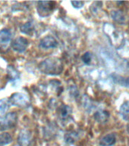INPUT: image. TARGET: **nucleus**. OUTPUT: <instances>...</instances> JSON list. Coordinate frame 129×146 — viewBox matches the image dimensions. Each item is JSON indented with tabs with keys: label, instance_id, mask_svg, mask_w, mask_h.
<instances>
[{
	"label": "nucleus",
	"instance_id": "nucleus-1",
	"mask_svg": "<svg viewBox=\"0 0 129 146\" xmlns=\"http://www.w3.org/2000/svg\"><path fill=\"white\" fill-rule=\"evenodd\" d=\"M41 72L46 75H60L63 70V65L61 60L58 58L50 57L44 59L39 66Z\"/></svg>",
	"mask_w": 129,
	"mask_h": 146
},
{
	"label": "nucleus",
	"instance_id": "nucleus-2",
	"mask_svg": "<svg viewBox=\"0 0 129 146\" xmlns=\"http://www.w3.org/2000/svg\"><path fill=\"white\" fill-rule=\"evenodd\" d=\"M10 103L14 106L18 107H25L29 104V97L26 94L17 92L14 93L9 98Z\"/></svg>",
	"mask_w": 129,
	"mask_h": 146
},
{
	"label": "nucleus",
	"instance_id": "nucleus-3",
	"mask_svg": "<svg viewBox=\"0 0 129 146\" xmlns=\"http://www.w3.org/2000/svg\"><path fill=\"white\" fill-rule=\"evenodd\" d=\"M17 113L15 112H10L0 120V130L9 129L14 127L17 123Z\"/></svg>",
	"mask_w": 129,
	"mask_h": 146
},
{
	"label": "nucleus",
	"instance_id": "nucleus-4",
	"mask_svg": "<svg viewBox=\"0 0 129 146\" xmlns=\"http://www.w3.org/2000/svg\"><path fill=\"white\" fill-rule=\"evenodd\" d=\"M56 2H37V12L41 17H46L50 15L55 9Z\"/></svg>",
	"mask_w": 129,
	"mask_h": 146
},
{
	"label": "nucleus",
	"instance_id": "nucleus-5",
	"mask_svg": "<svg viewBox=\"0 0 129 146\" xmlns=\"http://www.w3.org/2000/svg\"><path fill=\"white\" fill-rule=\"evenodd\" d=\"M29 45V42L27 39L23 36H18L11 43V47L15 51L18 52H24L27 50Z\"/></svg>",
	"mask_w": 129,
	"mask_h": 146
},
{
	"label": "nucleus",
	"instance_id": "nucleus-6",
	"mask_svg": "<svg viewBox=\"0 0 129 146\" xmlns=\"http://www.w3.org/2000/svg\"><path fill=\"white\" fill-rule=\"evenodd\" d=\"M31 133L26 129L21 130L18 136V143L20 146H29L31 142Z\"/></svg>",
	"mask_w": 129,
	"mask_h": 146
},
{
	"label": "nucleus",
	"instance_id": "nucleus-7",
	"mask_svg": "<svg viewBox=\"0 0 129 146\" xmlns=\"http://www.w3.org/2000/svg\"><path fill=\"white\" fill-rule=\"evenodd\" d=\"M58 46V42L52 36H46L40 41V46L43 49H52Z\"/></svg>",
	"mask_w": 129,
	"mask_h": 146
},
{
	"label": "nucleus",
	"instance_id": "nucleus-8",
	"mask_svg": "<svg viewBox=\"0 0 129 146\" xmlns=\"http://www.w3.org/2000/svg\"><path fill=\"white\" fill-rule=\"evenodd\" d=\"M116 141V136L114 133L106 135L100 139V145L101 146H112L115 145Z\"/></svg>",
	"mask_w": 129,
	"mask_h": 146
},
{
	"label": "nucleus",
	"instance_id": "nucleus-9",
	"mask_svg": "<svg viewBox=\"0 0 129 146\" xmlns=\"http://www.w3.org/2000/svg\"><path fill=\"white\" fill-rule=\"evenodd\" d=\"M11 40V33L10 30L5 28L0 31V45H6Z\"/></svg>",
	"mask_w": 129,
	"mask_h": 146
},
{
	"label": "nucleus",
	"instance_id": "nucleus-10",
	"mask_svg": "<svg viewBox=\"0 0 129 146\" xmlns=\"http://www.w3.org/2000/svg\"><path fill=\"white\" fill-rule=\"evenodd\" d=\"M93 116L97 122L103 123H105L109 119V112L106 111V110H98L93 114Z\"/></svg>",
	"mask_w": 129,
	"mask_h": 146
},
{
	"label": "nucleus",
	"instance_id": "nucleus-11",
	"mask_svg": "<svg viewBox=\"0 0 129 146\" xmlns=\"http://www.w3.org/2000/svg\"><path fill=\"white\" fill-rule=\"evenodd\" d=\"M10 100L9 99L5 98L0 100V118H3L8 111V110L10 107Z\"/></svg>",
	"mask_w": 129,
	"mask_h": 146
},
{
	"label": "nucleus",
	"instance_id": "nucleus-12",
	"mask_svg": "<svg viewBox=\"0 0 129 146\" xmlns=\"http://www.w3.org/2000/svg\"><path fill=\"white\" fill-rule=\"evenodd\" d=\"M34 25L32 21H27L21 26V31L22 32L23 34L30 35L34 32Z\"/></svg>",
	"mask_w": 129,
	"mask_h": 146
},
{
	"label": "nucleus",
	"instance_id": "nucleus-13",
	"mask_svg": "<svg viewBox=\"0 0 129 146\" xmlns=\"http://www.w3.org/2000/svg\"><path fill=\"white\" fill-rule=\"evenodd\" d=\"M12 141V137L8 132H3L0 134V146H5L9 145Z\"/></svg>",
	"mask_w": 129,
	"mask_h": 146
},
{
	"label": "nucleus",
	"instance_id": "nucleus-14",
	"mask_svg": "<svg viewBox=\"0 0 129 146\" xmlns=\"http://www.w3.org/2000/svg\"><path fill=\"white\" fill-rule=\"evenodd\" d=\"M111 16L115 21L118 23H122L125 21V18L124 14L121 11H112L111 12Z\"/></svg>",
	"mask_w": 129,
	"mask_h": 146
},
{
	"label": "nucleus",
	"instance_id": "nucleus-15",
	"mask_svg": "<svg viewBox=\"0 0 129 146\" xmlns=\"http://www.w3.org/2000/svg\"><path fill=\"white\" fill-rule=\"evenodd\" d=\"M71 113V110L70 107H68V106H66V105H63L60 108L59 115H60L62 119H67L68 116H70Z\"/></svg>",
	"mask_w": 129,
	"mask_h": 146
},
{
	"label": "nucleus",
	"instance_id": "nucleus-16",
	"mask_svg": "<svg viewBox=\"0 0 129 146\" xmlns=\"http://www.w3.org/2000/svg\"><path fill=\"white\" fill-rule=\"evenodd\" d=\"M8 74H9V77L11 78V81H15V80L19 79V72L16 70L15 68H14L12 66H9L8 67Z\"/></svg>",
	"mask_w": 129,
	"mask_h": 146
},
{
	"label": "nucleus",
	"instance_id": "nucleus-17",
	"mask_svg": "<svg viewBox=\"0 0 129 146\" xmlns=\"http://www.w3.org/2000/svg\"><path fill=\"white\" fill-rule=\"evenodd\" d=\"M78 139V135L77 132H71V133H67L65 136V140L67 143L72 144L75 141H77Z\"/></svg>",
	"mask_w": 129,
	"mask_h": 146
},
{
	"label": "nucleus",
	"instance_id": "nucleus-18",
	"mask_svg": "<svg viewBox=\"0 0 129 146\" xmlns=\"http://www.w3.org/2000/svg\"><path fill=\"white\" fill-rule=\"evenodd\" d=\"M120 113L123 116L129 115V101L123 103L120 107Z\"/></svg>",
	"mask_w": 129,
	"mask_h": 146
},
{
	"label": "nucleus",
	"instance_id": "nucleus-19",
	"mask_svg": "<svg viewBox=\"0 0 129 146\" xmlns=\"http://www.w3.org/2000/svg\"><path fill=\"white\" fill-rule=\"evenodd\" d=\"M81 59L84 63L90 64L91 62V59H92V55L90 52H86L82 56Z\"/></svg>",
	"mask_w": 129,
	"mask_h": 146
},
{
	"label": "nucleus",
	"instance_id": "nucleus-20",
	"mask_svg": "<svg viewBox=\"0 0 129 146\" xmlns=\"http://www.w3.org/2000/svg\"><path fill=\"white\" fill-rule=\"evenodd\" d=\"M71 3L73 7L75 8V9H81V8L83 7L84 4V2H82V1H74V2L72 1Z\"/></svg>",
	"mask_w": 129,
	"mask_h": 146
}]
</instances>
